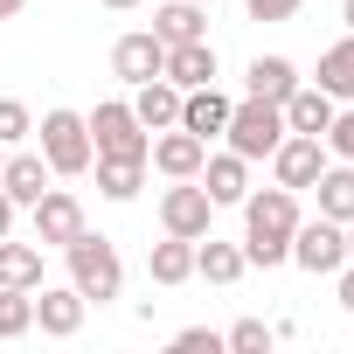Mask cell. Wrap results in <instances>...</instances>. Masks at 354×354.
I'll return each instance as SVG.
<instances>
[{
	"label": "cell",
	"mask_w": 354,
	"mask_h": 354,
	"mask_svg": "<svg viewBox=\"0 0 354 354\" xmlns=\"http://www.w3.org/2000/svg\"><path fill=\"white\" fill-rule=\"evenodd\" d=\"M243 257L250 264H292V230H299V188H264L243 195Z\"/></svg>",
	"instance_id": "1"
},
{
	"label": "cell",
	"mask_w": 354,
	"mask_h": 354,
	"mask_svg": "<svg viewBox=\"0 0 354 354\" xmlns=\"http://www.w3.org/2000/svg\"><path fill=\"white\" fill-rule=\"evenodd\" d=\"M63 257H70V285L84 292V299H118L125 292V264H118V243L111 236H91V230H77L70 243H63Z\"/></svg>",
	"instance_id": "2"
},
{
	"label": "cell",
	"mask_w": 354,
	"mask_h": 354,
	"mask_svg": "<svg viewBox=\"0 0 354 354\" xmlns=\"http://www.w3.org/2000/svg\"><path fill=\"white\" fill-rule=\"evenodd\" d=\"M42 160H49V174H63V181H77V174H91V160H97V146H91V125L77 118V111H42Z\"/></svg>",
	"instance_id": "3"
},
{
	"label": "cell",
	"mask_w": 354,
	"mask_h": 354,
	"mask_svg": "<svg viewBox=\"0 0 354 354\" xmlns=\"http://www.w3.org/2000/svg\"><path fill=\"white\" fill-rule=\"evenodd\" d=\"M223 139H230V153H243V160H271L278 139H285V111H278L271 97H243V104H230Z\"/></svg>",
	"instance_id": "4"
},
{
	"label": "cell",
	"mask_w": 354,
	"mask_h": 354,
	"mask_svg": "<svg viewBox=\"0 0 354 354\" xmlns=\"http://www.w3.org/2000/svg\"><path fill=\"white\" fill-rule=\"evenodd\" d=\"M84 125H91V146H97V153H111V160H146V153H153V132L132 118V104H125V97H104Z\"/></svg>",
	"instance_id": "5"
},
{
	"label": "cell",
	"mask_w": 354,
	"mask_h": 354,
	"mask_svg": "<svg viewBox=\"0 0 354 354\" xmlns=\"http://www.w3.org/2000/svg\"><path fill=\"white\" fill-rule=\"evenodd\" d=\"M292 264L299 271H313V278H333L340 264H347V223H333V216H299V230H292Z\"/></svg>",
	"instance_id": "6"
},
{
	"label": "cell",
	"mask_w": 354,
	"mask_h": 354,
	"mask_svg": "<svg viewBox=\"0 0 354 354\" xmlns=\"http://www.w3.org/2000/svg\"><path fill=\"white\" fill-rule=\"evenodd\" d=\"M209 223H216V202H209L202 181H174L160 195V230L167 236H209Z\"/></svg>",
	"instance_id": "7"
},
{
	"label": "cell",
	"mask_w": 354,
	"mask_h": 354,
	"mask_svg": "<svg viewBox=\"0 0 354 354\" xmlns=\"http://www.w3.org/2000/svg\"><path fill=\"white\" fill-rule=\"evenodd\" d=\"M319 167H326V139H313V132H285L278 153H271L278 188H313V181H319Z\"/></svg>",
	"instance_id": "8"
},
{
	"label": "cell",
	"mask_w": 354,
	"mask_h": 354,
	"mask_svg": "<svg viewBox=\"0 0 354 354\" xmlns=\"http://www.w3.org/2000/svg\"><path fill=\"white\" fill-rule=\"evenodd\" d=\"M202 160H209V139H195L188 125H167V132L153 139V153H146V167H160L167 181H195Z\"/></svg>",
	"instance_id": "9"
},
{
	"label": "cell",
	"mask_w": 354,
	"mask_h": 354,
	"mask_svg": "<svg viewBox=\"0 0 354 354\" xmlns=\"http://www.w3.org/2000/svg\"><path fill=\"white\" fill-rule=\"evenodd\" d=\"M111 70H118L125 84H146V77H160V70H167V42H160L153 28H132V35H118V42H111Z\"/></svg>",
	"instance_id": "10"
},
{
	"label": "cell",
	"mask_w": 354,
	"mask_h": 354,
	"mask_svg": "<svg viewBox=\"0 0 354 354\" xmlns=\"http://www.w3.org/2000/svg\"><path fill=\"white\" fill-rule=\"evenodd\" d=\"M28 216H35V243H42V250H63V243L84 230V202H77V195H63V188H49Z\"/></svg>",
	"instance_id": "11"
},
{
	"label": "cell",
	"mask_w": 354,
	"mask_h": 354,
	"mask_svg": "<svg viewBox=\"0 0 354 354\" xmlns=\"http://www.w3.org/2000/svg\"><path fill=\"white\" fill-rule=\"evenodd\" d=\"M84 292L77 285H35V326L49 333V340H70L77 326H84Z\"/></svg>",
	"instance_id": "12"
},
{
	"label": "cell",
	"mask_w": 354,
	"mask_h": 354,
	"mask_svg": "<svg viewBox=\"0 0 354 354\" xmlns=\"http://www.w3.org/2000/svg\"><path fill=\"white\" fill-rule=\"evenodd\" d=\"M195 181L209 188V202H216V209H236V202L250 195V160H243V153H209Z\"/></svg>",
	"instance_id": "13"
},
{
	"label": "cell",
	"mask_w": 354,
	"mask_h": 354,
	"mask_svg": "<svg viewBox=\"0 0 354 354\" xmlns=\"http://www.w3.org/2000/svg\"><path fill=\"white\" fill-rule=\"evenodd\" d=\"M160 77H167L174 91H202V84H216V42H209V35H202V42H174Z\"/></svg>",
	"instance_id": "14"
},
{
	"label": "cell",
	"mask_w": 354,
	"mask_h": 354,
	"mask_svg": "<svg viewBox=\"0 0 354 354\" xmlns=\"http://www.w3.org/2000/svg\"><path fill=\"white\" fill-rule=\"evenodd\" d=\"M49 181H56V174H49L42 153H8V167H0V188L15 195V209H35L49 195Z\"/></svg>",
	"instance_id": "15"
},
{
	"label": "cell",
	"mask_w": 354,
	"mask_h": 354,
	"mask_svg": "<svg viewBox=\"0 0 354 354\" xmlns=\"http://www.w3.org/2000/svg\"><path fill=\"white\" fill-rule=\"evenodd\" d=\"M132 118H139L146 132L181 125V91H174L167 77H146V84H132Z\"/></svg>",
	"instance_id": "16"
},
{
	"label": "cell",
	"mask_w": 354,
	"mask_h": 354,
	"mask_svg": "<svg viewBox=\"0 0 354 354\" xmlns=\"http://www.w3.org/2000/svg\"><path fill=\"white\" fill-rule=\"evenodd\" d=\"M278 111H285V132H313V139H326V125H333V111H340V104H333L319 84H299Z\"/></svg>",
	"instance_id": "17"
},
{
	"label": "cell",
	"mask_w": 354,
	"mask_h": 354,
	"mask_svg": "<svg viewBox=\"0 0 354 354\" xmlns=\"http://www.w3.org/2000/svg\"><path fill=\"white\" fill-rule=\"evenodd\" d=\"M181 125H188L195 139H223V125H230V97H223L216 84L181 91Z\"/></svg>",
	"instance_id": "18"
},
{
	"label": "cell",
	"mask_w": 354,
	"mask_h": 354,
	"mask_svg": "<svg viewBox=\"0 0 354 354\" xmlns=\"http://www.w3.org/2000/svg\"><path fill=\"white\" fill-rule=\"evenodd\" d=\"M243 271H250L243 243H216V230H209V236H195V278H209V285H236Z\"/></svg>",
	"instance_id": "19"
},
{
	"label": "cell",
	"mask_w": 354,
	"mask_h": 354,
	"mask_svg": "<svg viewBox=\"0 0 354 354\" xmlns=\"http://www.w3.org/2000/svg\"><path fill=\"white\" fill-rule=\"evenodd\" d=\"M299 91V70H292V56H257L250 70H243V97H271V104H285Z\"/></svg>",
	"instance_id": "20"
},
{
	"label": "cell",
	"mask_w": 354,
	"mask_h": 354,
	"mask_svg": "<svg viewBox=\"0 0 354 354\" xmlns=\"http://www.w3.org/2000/svg\"><path fill=\"white\" fill-rule=\"evenodd\" d=\"M146 271H153V285H188V278H195V236L153 243V250H146Z\"/></svg>",
	"instance_id": "21"
},
{
	"label": "cell",
	"mask_w": 354,
	"mask_h": 354,
	"mask_svg": "<svg viewBox=\"0 0 354 354\" xmlns=\"http://www.w3.org/2000/svg\"><path fill=\"white\" fill-rule=\"evenodd\" d=\"M202 21H209V15H202V0H167V8L153 15V35H160L167 49H174V42H202V35H209Z\"/></svg>",
	"instance_id": "22"
},
{
	"label": "cell",
	"mask_w": 354,
	"mask_h": 354,
	"mask_svg": "<svg viewBox=\"0 0 354 354\" xmlns=\"http://www.w3.org/2000/svg\"><path fill=\"white\" fill-rule=\"evenodd\" d=\"M0 285L35 292V285H42V243H15V236H0Z\"/></svg>",
	"instance_id": "23"
},
{
	"label": "cell",
	"mask_w": 354,
	"mask_h": 354,
	"mask_svg": "<svg viewBox=\"0 0 354 354\" xmlns=\"http://www.w3.org/2000/svg\"><path fill=\"white\" fill-rule=\"evenodd\" d=\"M319 216H333V223H354V160H340V167H319Z\"/></svg>",
	"instance_id": "24"
},
{
	"label": "cell",
	"mask_w": 354,
	"mask_h": 354,
	"mask_svg": "<svg viewBox=\"0 0 354 354\" xmlns=\"http://www.w3.org/2000/svg\"><path fill=\"white\" fill-rule=\"evenodd\" d=\"M319 91L333 104H354V35H340L326 56H319Z\"/></svg>",
	"instance_id": "25"
},
{
	"label": "cell",
	"mask_w": 354,
	"mask_h": 354,
	"mask_svg": "<svg viewBox=\"0 0 354 354\" xmlns=\"http://www.w3.org/2000/svg\"><path fill=\"white\" fill-rule=\"evenodd\" d=\"M91 167H97V195H104V202H132L139 181H146V160H111V153H97Z\"/></svg>",
	"instance_id": "26"
},
{
	"label": "cell",
	"mask_w": 354,
	"mask_h": 354,
	"mask_svg": "<svg viewBox=\"0 0 354 354\" xmlns=\"http://www.w3.org/2000/svg\"><path fill=\"white\" fill-rule=\"evenodd\" d=\"M28 326H35V292L0 285V340H21Z\"/></svg>",
	"instance_id": "27"
},
{
	"label": "cell",
	"mask_w": 354,
	"mask_h": 354,
	"mask_svg": "<svg viewBox=\"0 0 354 354\" xmlns=\"http://www.w3.org/2000/svg\"><path fill=\"white\" fill-rule=\"evenodd\" d=\"M223 347H236V354H271V347H278V333H271L264 319H236V326L223 333Z\"/></svg>",
	"instance_id": "28"
},
{
	"label": "cell",
	"mask_w": 354,
	"mask_h": 354,
	"mask_svg": "<svg viewBox=\"0 0 354 354\" xmlns=\"http://www.w3.org/2000/svg\"><path fill=\"white\" fill-rule=\"evenodd\" d=\"M28 132H35V111L21 97H0V146H21Z\"/></svg>",
	"instance_id": "29"
},
{
	"label": "cell",
	"mask_w": 354,
	"mask_h": 354,
	"mask_svg": "<svg viewBox=\"0 0 354 354\" xmlns=\"http://www.w3.org/2000/svg\"><path fill=\"white\" fill-rule=\"evenodd\" d=\"M326 153H333V160H354V104L333 111V125H326Z\"/></svg>",
	"instance_id": "30"
},
{
	"label": "cell",
	"mask_w": 354,
	"mask_h": 354,
	"mask_svg": "<svg viewBox=\"0 0 354 354\" xmlns=\"http://www.w3.org/2000/svg\"><path fill=\"white\" fill-rule=\"evenodd\" d=\"M216 347H223L216 326H181V333H174V354H216Z\"/></svg>",
	"instance_id": "31"
},
{
	"label": "cell",
	"mask_w": 354,
	"mask_h": 354,
	"mask_svg": "<svg viewBox=\"0 0 354 354\" xmlns=\"http://www.w3.org/2000/svg\"><path fill=\"white\" fill-rule=\"evenodd\" d=\"M243 15H250V21H292L299 0H243Z\"/></svg>",
	"instance_id": "32"
},
{
	"label": "cell",
	"mask_w": 354,
	"mask_h": 354,
	"mask_svg": "<svg viewBox=\"0 0 354 354\" xmlns=\"http://www.w3.org/2000/svg\"><path fill=\"white\" fill-rule=\"evenodd\" d=\"M333 278H340V306H347V313H354V264H340V271H333Z\"/></svg>",
	"instance_id": "33"
},
{
	"label": "cell",
	"mask_w": 354,
	"mask_h": 354,
	"mask_svg": "<svg viewBox=\"0 0 354 354\" xmlns=\"http://www.w3.org/2000/svg\"><path fill=\"white\" fill-rule=\"evenodd\" d=\"M0 236H15V195L0 188Z\"/></svg>",
	"instance_id": "34"
},
{
	"label": "cell",
	"mask_w": 354,
	"mask_h": 354,
	"mask_svg": "<svg viewBox=\"0 0 354 354\" xmlns=\"http://www.w3.org/2000/svg\"><path fill=\"white\" fill-rule=\"evenodd\" d=\"M28 8V0H0V21H8V15H21Z\"/></svg>",
	"instance_id": "35"
},
{
	"label": "cell",
	"mask_w": 354,
	"mask_h": 354,
	"mask_svg": "<svg viewBox=\"0 0 354 354\" xmlns=\"http://www.w3.org/2000/svg\"><path fill=\"white\" fill-rule=\"evenodd\" d=\"M340 21H347V35H354V0H340Z\"/></svg>",
	"instance_id": "36"
},
{
	"label": "cell",
	"mask_w": 354,
	"mask_h": 354,
	"mask_svg": "<svg viewBox=\"0 0 354 354\" xmlns=\"http://www.w3.org/2000/svg\"><path fill=\"white\" fill-rule=\"evenodd\" d=\"M104 8H118V15H125V8H139V0H104Z\"/></svg>",
	"instance_id": "37"
},
{
	"label": "cell",
	"mask_w": 354,
	"mask_h": 354,
	"mask_svg": "<svg viewBox=\"0 0 354 354\" xmlns=\"http://www.w3.org/2000/svg\"><path fill=\"white\" fill-rule=\"evenodd\" d=\"M347 264H354V223H347Z\"/></svg>",
	"instance_id": "38"
},
{
	"label": "cell",
	"mask_w": 354,
	"mask_h": 354,
	"mask_svg": "<svg viewBox=\"0 0 354 354\" xmlns=\"http://www.w3.org/2000/svg\"><path fill=\"white\" fill-rule=\"evenodd\" d=\"M0 167H8V146H0Z\"/></svg>",
	"instance_id": "39"
},
{
	"label": "cell",
	"mask_w": 354,
	"mask_h": 354,
	"mask_svg": "<svg viewBox=\"0 0 354 354\" xmlns=\"http://www.w3.org/2000/svg\"><path fill=\"white\" fill-rule=\"evenodd\" d=\"M202 8H209V0H202Z\"/></svg>",
	"instance_id": "40"
}]
</instances>
